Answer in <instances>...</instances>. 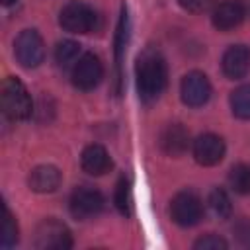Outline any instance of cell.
<instances>
[{
    "label": "cell",
    "instance_id": "cell-10",
    "mask_svg": "<svg viewBox=\"0 0 250 250\" xmlns=\"http://www.w3.org/2000/svg\"><path fill=\"white\" fill-rule=\"evenodd\" d=\"M225 141L215 135V133H205L199 135L193 141V158L197 160V164L201 166H215L223 160L225 156Z\"/></svg>",
    "mask_w": 250,
    "mask_h": 250
},
{
    "label": "cell",
    "instance_id": "cell-23",
    "mask_svg": "<svg viewBox=\"0 0 250 250\" xmlns=\"http://www.w3.org/2000/svg\"><path fill=\"white\" fill-rule=\"evenodd\" d=\"M178 2L184 10H188L191 14H203V12L211 10L215 4V0H178Z\"/></svg>",
    "mask_w": 250,
    "mask_h": 250
},
{
    "label": "cell",
    "instance_id": "cell-21",
    "mask_svg": "<svg viewBox=\"0 0 250 250\" xmlns=\"http://www.w3.org/2000/svg\"><path fill=\"white\" fill-rule=\"evenodd\" d=\"M229 184L236 193L248 195L250 193V164L232 166L229 172Z\"/></svg>",
    "mask_w": 250,
    "mask_h": 250
},
{
    "label": "cell",
    "instance_id": "cell-2",
    "mask_svg": "<svg viewBox=\"0 0 250 250\" xmlns=\"http://www.w3.org/2000/svg\"><path fill=\"white\" fill-rule=\"evenodd\" d=\"M2 111L8 119L12 121H21L27 119L33 111V102L31 96L27 92V88L23 86V82L20 78H6L2 82Z\"/></svg>",
    "mask_w": 250,
    "mask_h": 250
},
{
    "label": "cell",
    "instance_id": "cell-5",
    "mask_svg": "<svg viewBox=\"0 0 250 250\" xmlns=\"http://www.w3.org/2000/svg\"><path fill=\"white\" fill-rule=\"evenodd\" d=\"M14 55L23 68H35L45 59V43L35 29H23L14 41Z\"/></svg>",
    "mask_w": 250,
    "mask_h": 250
},
{
    "label": "cell",
    "instance_id": "cell-12",
    "mask_svg": "<svg viewBox=\"0 0 250 250\" xmlns=\"http://www.w3.org/2000/svg\"><path fill=\"white\" fill-rule=\"evenodd\" d=\"M244 16L246 10L240 0H225L213 8L211 21L219 31H230L242 23Z\"/></svg>",
    "mask_w": 250,
    "mask_h": 250
},
{
    "label": "cell",
    "instance_id": "cell-14",
    "mask_svg": "<svg viewBox=\"0 0 250 250\" xmlns=\"http://www.w3.org/2000/svg\"><path fill=\"white\" fill-rule=\"evenodd\" d=\"M80 164H82V170L86 174H90V176H102V174H105L111 168V158H109L107 150L102 145L94 143V145H88L82 150Z\"/></svg>",
    "mask_w": 250,
    "mask_h": 250
},
{
    "label": "cell",
    "instance_id": "cell-3",
    "mask_svg": "<svg viewBox=\"0 0 250 250\" xmlns=\"http://www.w3.org/2000/svg\"><path fill=\"white\" fill-rule=\"evenodd\" d=\"M59 23L68 33H90L98 25V14L96 10L80 0H70L62 6L59 14Z\"/></svg>",
    "mask_w": 250,
    "mask_h": 250
},
{
    "label": "cell",
    "instance_id": "cell-20",
    "mask_svg": "<svg viewBox=\"0 0 250 250\" xmlns=\"http://www.w3.org/2000/svg\"><path fill=\"white\" fill-rule=\"evenodd\" d=\"M18 242V225L14 215L6 205H2V223H0V244L4 248H10Z\"/></svg>",
    "mask_w": 250,
    "mask_h": 250
},
{
    "label": "cell",
    "instance_id": "cell-1",
    "mask_svg": "<svg viewBox=\"0 0 250 250\" xmlns=\"http://www.w3.org/2000/svg\"><path fill=\"white\" fill-rule=\"evenodd\" d=\"M135 76H137L139 98L143 102L156 100L168 84V68L164 57L154 49H146L137 59Z\"/></svg>",
    "mask_w": 250,
    "mask_h": 250
},
{
    "label": "cell",
    "instance_id": "cell-25",
    "mask_svg": "<svg viewBox=\"0 0 250 250\" xmlns=\"http://www.w3.org/2000/svg\"><path fill=\"white\" fill-rule=\"evenodd\" d=\"M0 2H2L4 6H12V4H14V2H18V0H0Z\"/></svg>",
    "mask_w": 250,
    "mask_h": 250
},
{
    "label": "cell",
    "instance_id": "cell-13",
    "mask_svg": "<svg viewBox=\"0 0 250 250\" xmlns=\"http://www.w3.org/2000/svg\"><path fill=\"white\" fill-rule=\"evenodd\" d=\"M61 170L53 164H41L35 166L27 178V184L33 191L37 193H53L59 186H61Z\"/></svg>",
    "mask_w": 250,
    "mask_h": 250
},
{
    "label": "cell",
    "instance_id": "cell-4",
    "mask_svg": "<svg viewBox=\"0 0 250 250\" xmlns=\"http://www.w3.org/2000/svg\"><path fill=\"white\" fill-rule=\"evenodd\" d=\"M33 244L39 250H68L72 246V236L64 223L49 217L37 225Z\"/></svg>",
    "mask_w": 250,
    "mask_h": 250
},
{
    "label": "cell",
    "instance_id": "cell-8",
    "mask_svg": "<svg viewBox=\"0 0 250 250\" xmlns=\"http://www.w3.org/2000/svg\"><path fill=\"white\" fill-rule=\"evenodd\" d=\"M104 195L90 188V186H80L72 191L70 195V201H68V207H70V213L74 219H80V221H86V219H92L96 215L102 213L104 209Z\"/></svg>",
    "mask_w": 250,
    "mask_h": 250
},
{
    "label": "cell",
    "instance_id": "cell-24",
    "mask_svg": "<svg viewBox=\"0 0 250 250\" xmlns=\"http://www.w3.org/2000/svg\"><path fill=\"white\" fill-rule=\"evenodd\" d=\"M232 230H234L236 240H238L242 246L250 248V219H240V221L234 225Z\"/></svg>",
    "mask_w": 250,
    "mask_h": 250
},
{
    "label": "cell",
    "instance_id": "cell-18",
    "mask_svg": "<svg viewBox=\"0 0 250 250\" xmlns=\"http://www.w3.org/2000/svg\"><path fill=\"white\" fill-rule=\"evenodd\" d=\"M207 203H209V209L211 213L217 217V219H229L230 213H232V205H230V197L225 189L221 188H213L209 197H207Z\"/></svg>",
    "mask_w": 250,
    "mask_h": 250
},
{
    "label": "cell",
    "instance_id": "cell-9",
    "mask_svg": "<svg viewBox=\"0 0 250 250\" xmlns=\"http://www.w3.org/2000/svg\"><path fill=\"white\" fill-rule=\"evenodd\" d=\"M180 96L182 102L189 107H201L209 102L211 98V82L209 78L199 72V70H191L182 78L180 84Z\"/></svg>",
    "mask_w": 250,
    "mask_h": 250
},
{
    "label": "cell",
    "instance_id": "cell-11",
    "mask_svg": "<svg viewBox=\"0 0 250 250\" xmlns=\"http://www.w3.org/2000/svg\"><path fill=\"white\" fill-rule=\"evenodd\" d=\"M221 66L227 78L240 80L250 70V49L246 45H230L221 59Z\"/></svg>",
    "mask_w": 250,
    "mask_h": 250
},
{
    "label": "cell",
    "instance_id": "cell-15",
    "mask_svg": "<svg viewBox=\"0 0 250 250\" xmlns=\"http://www.w3.org/2000/svg\"><path fill=\"white\" fill-rule=\"evenodd\" d=\"M188 143H189V135L180 123H170L160 133V146L170 156L184 154L188 148Z\"/></svg>",
    "mask_w": 250,
    "mask_h": 250
},
{
    "label": "cell",
    "instance_id": "cell-7",
    "mask_svg": "<svg viewBox=\"0 0 250 250\" xmlns=\"http://www.w3.org/2000/svg\"><path fill=\"white\" fill-rule=\"evenodd\" d=\"M70 78H72L74 88H78L82 92L94 90L104 78V64L94 53H84L78 59V62L72 66Z\"/></svg>",
    "mask_w": 250,
    "mask_h": 250
},
{
    "label": "cell",
    "instance_id": "cell-6",
    "mask_svg": "<svg viewBox=\"0 0 250 250\" xmlns=\"http://www.w3.org/2000/svg\"><path fill=\"white\" fill-rule=\"evenodd\" d=\"M170 215L176 225L193 227L203 217V203L193 191H189V189L180 191L174 195V199L170 203Z\"/></svg>",
    "mask_w": 250,
    "mask_h": 250
},
{
    "label": "cell",
    "instance_id": "cell-16",
    "mask_svg": "<svg viewBox=\"0 0 250 250\" xmlns=\"http://www.w3.org/2000/svg\"><path fill=\"white\" fill-rule=\"evenodd\" d=\"M80 45L72 39H64L55 49V61L61 68H72L80 59Z\"/></svg>",
    "mask_w": 250,
    "mask_h": 250
},
{
    "label": "cell",
    "instance_id": "cell-17",
    "mask_svg": "<svg viewBox=\"0 0 250 250\" xmlns=\"http://www.w3.org/2000/svg\"><path fill=\"white\" fill-rule=\"evenodd\" d=\"M230 109L238 119H250V84H242L230 92Z\"/></svg>",
    "mask_w": 250,
    "mask_h": 250
},
{
    "label": "cell",
    "instance_id": "cell-22",
    "mask_svg": "<svg viewBox=\"0 0 250 250\" xmlns=\"http://www.w3.org/2000/svg\"><path fill=\"white\" fill-rule=\"evenodd\" d=\"M193 248L195 250H227L229 244H227L225 238H221L217 234H205L199 240H195Z\"/></svg>",
    "mask_w": 250,
    "mask_h": 250
},
{
    "label": "cell",
    "instance_id": "cell-19",
    "mask_svg": "<svg viewBox=\"0 0 250 250\" xmlns=\"http://www.w3.org/2000/svg\"><path fill=\"white\" fill-rule=\"evenodd\" d=\"M113 203H115V209L121 213V215H131L133 211V195H131V182L127 178H119L117 186H115V191H113Z\"/></svg>",
    "mask_w": 250,
    "mask_h": 250
}]
</instances>
